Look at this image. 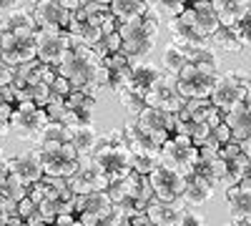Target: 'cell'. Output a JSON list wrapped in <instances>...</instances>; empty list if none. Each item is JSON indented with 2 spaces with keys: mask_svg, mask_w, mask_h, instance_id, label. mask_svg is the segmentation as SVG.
<instances>
[{
  "mask_svg": "<svg viewBox=\"0 0 251 226\" xmlns=\"http://www.w3.org/2000/svg\"><path fill=\"white\" fill-rule=\"evenodd\" d=\"M55 71H58V75L68 78L73 88L88 91V93H98V88H103V83H100V58L96 55V50L88 43H83L75 35H73L71 50L55 66Z\"/></svg>",
  "mask_w": 251,
  "mask_h": 226,
  "instance_id": "obj_1",
  "label": "cell"
},
{
  "mask_svg": "<svg viewBox=\"0 0 251 226\" xmlns=\"http://www.w3.org/2000/svg\"><path fill=\"white\" fill-rule=\"evenodd\" d=\"M158 28H161V15L151 8L149 13H143L133 20H126L118 25L121 40H123V53L131 58V63H141L149 55L158 40Z\"/></svg>",
  "mask_w": 251,
  "mask_h": 226,
  "instance_id": "obj_2",
  "label": "cell"
},
{
  "mask_svg": "<svg viewBox=\"0 0 251 226\" xmlns=\"http://www.w3.org/2000/svg\"><path fill=\"white\" fill-rule=\"evenodd\" d=\"M91 158H93V166L108 178V183L128 176L133 171V151L126 146L123 128H116L108 136H103Z\"/></svg>",
  "mask_w": 251,
  "mask_h": 226,
  "instance_id": "obj_3",
  "label": "cell"
},
{
  "mask_svg": "<svg viewBox=\"0 0 251 226\" xmlns=\"http://www.w3.org/2000/svg\"><path fill=\"white\" fill-rule=\"evenodd\" d=\"M40 163H43L46 176H63L71 178L78 169H80V156L73 149L71 141L63 143H48V146H35Z\"/></svg>",
  "mask_w": 251,
  "mask_h": 226,
  "instance_id": "obj_4",
  "label": "cell"
},
{
  "mask_svg": "<svg viewBox=\"0 0 251 226\" xmlns=\"http://www.w3.org/2000/svg\"><path fill=\"white\" fill-rule=\"evenodd\" d=\"M249 88H251V80L244 78L241 73H234V71H228V73H219L216 78V83H214V91H211V103L226 113V111H231L234 106L244 103L246 96H249Z\"/></svg>",
  "mask_w": 251,
  "mask_h": 226,
  "instance_id": "obj_5",
  "label": "cell"
},
{
  "mask_svg": "<svg viewBox=\"0 0 251 226\" xmlns=\"http://www.w3.org/2000/svg\"><path fill=\"white\" fill-rule=\"evenodd\" d=\"M158 161L171 166L176 171H181L183 176L191 174L199 163V149L194 146L191 136H183V133H174L169 141L161 146L158 151Z\"/></svg>",
  "mask_w": 251,
  "mask_h": 226,
  "instance_id": "obj_6",
  "label": "cell"
},
{
  "mask_svg": "<svg viewBox=\"0 0 251 226\" xmlns=\"http://www.w3.org/2000/svg\"><path fill=\"white\" fill-rule=\"evenodd\" d=\"M219 73L221 71H216V68H206V66H199V63H186L176 75L178 91L183 93L186 100L188 98H208L214 91Z\"/></svg>",
  "mask_w": 251,
  "mask_h": 226,
  "instance_id": "obj_7",
  "label": "cell"
},
{
  "mask_svg": "<svg viewBox=\"0 0 251 226\" xmlns=\"http://www.w3.org/2000/svg\"><path fill=\"white\" fill-rule=\"evenodd\" d=\"M48 113L40 108L33 100H23V103H15L13 116H10V133H15L23 141H35L40 136V131L46 128L48 123Z\"/></svg>",
  "mask_w": 251,
  "mask_h": 226,
  "instance_id": "obj_8",
  "label": "cell"
},
{
  "mask_svg": "<svg viewBox=\"0 0 251 226\" xmlns=\"http://www.w3.org/2000/svg\"><path fill=\"white\" fill-rule=\"evenodd\" d=\"M73 35L68 30H50V28H38L35 33V50L38 60H43L48 66H58L66 53L71 50Z\"/></svg>",
  "mask_w": 251,
  "mask_h": 226,
  "instance_id": "obj_9",
  "label": "cell"
},
{
  "mask_svg": "<svg viewBox=\"0 0 251 226\" xmlns=\"http://www.w3.org/2000/svg\"><path fill=\"white\" fill-rule=\"evenodd\" d=\"M146 106H156V108H161V111L178 113V111L186 106V98H183V93L178 91L176 75L163 73L156 83H153V88L146 93Z\"/></svg>",
  "mask_w": 251,
  "mask_h": 226,
  "instance_id": "obj_10",
  "label": "cell"
},
{
  "mask_svg": "<svg viewBox=\"0 0 251 226\" xmlns=\"http://www.w3.org/2000/svg\"><path fill=\"white\" fill-rule=\"evenodd\" d=\"M174 121H176V113L161 111V108H156V106H146V108L136 116V123L141 126V131H143L146 136H151L158 146H163V143L174 136Z\"/></svg>",
  "mask_w": 251,
  "mask_h": 226,
  "instance_id": "obj_11",
  "label": "cell"
},
{
  "mask_svg": "<svg viewBox=\"0 0 251 226\" xmlns=\"http://www.w3.org/2000/svg\"><path fill=\"white\" fill-rule=\"evenodd\" d=\"M151 178V186H153V196L161 199V201H178L181 194H183V183H186V176L171 166H166V163L158 161V166L149 174Z\"/></svg>",
  "mask_w": 251,
  "mask_h": 226,
  "instance_id": "obj_12",
  "label": "cell"
},
{
  "mask_svg": "<svg viewBox=\"0 0 251 226\" xmlns=\"http://www.w3.org/2000/svg\"><path fill=\"white\" fill-rule=\"evenodd\" d=\"M113 206V201L108 191H91V194H80L73 201V214L83 226H96L100 216H106Z\"/></svg>",
  "mask_w": 251,
  "mask_h": 226,
  "instance_id": "obj_13",
  "label": "cell"
},
{
  "mask_svg": "<svg viewBox=\"0 0 251 226\" xmlns=\"http://www.w3.org/2000/svg\"><path fill=\"white\" fill-rule=\"evenodd\" d=\"M183 23H188L191 28H196L201 35L211 38L219 30V15L211 5V0H188V5L183 8V13L178 15Z\"/></svg>",
  "mask_w": 251,
  "mask_h": 226,
  "instance_id": "obj_14",
  "label": "cell"
},
{
  "mask_svg": "<svg viewBox=\"0 0 251 226\" xmlns=\"http://www.w3.org/2000/svg\"><path fill=\"white\" fill-rule=\"evenodd\" d=\"M131 58L123 50L111 53L106 58H100V83L103 88H108L113 93H118L121 88H126L128 83V73H131Z\"/></svg>",
  "mask_w": 251,
  "mask_h": 226,
  "instance_id": "obj_15",
  "label": "cell"
},
{
  "mask_svg": "<svg viewBox=\"0 0 251 226\" xmlns=\"http://www.w3.org/2000/svg\"><path fill=\"white\" fill-rule=\"evenodd\" d=\"M0 58L13 68L38 58L35 38H20V35H15L10 30H3V38H0Z\"/></svg>",
  "mask_w": 251,
  "mask_h": 226,
  "instance_id": "obj_16",
  "label": "cell"
},
{
  "mask_svg": "<svg viewBox=\"0 0 251 226\" xmlns=\"http://www.w3.org/2000/svg\"><path fill=\"white\" fill-rule=\"evenodd\" d=\"M224 121L231 128V138L241 143L244 153H251V88H249V96L244 103L224 113Z\"/></svg>",
  "mask_w": 251,
  "mask_h": 226,
  "instance_id": "obj_17",
  "label": "cell"
},
{
  "mask_svg": "<svg viewBox=\"0 0 251 226\" xmlns=\"http://www.w3.org/2000/svg\"><path fill=\"white\" fill-rule=\"evenodd\" d=\"M68 183H71V189H73L75 196L91 194V191H106L111 186L108 178L93 166V158L91 156H80V169L68 178Z\"/></svg>",
  "mask_w": 251,
  "mask_h": 226,
  "instance_id": "obj_18",
  "label": "cell"
},
{
  "mask_svg": "<svg viewBox=\"0 0 251 226\" xmlns=\"http://www.w3.org/2000/svg\"><path fill=\"white\" fill-rule=\"evenodd\" d=\"M33 18L38 28H50V30H66L71 23V13L68 8H63L55 0H40V3L33 5Z\"/></svg>",
  "mask_w": 251,
  "mask_h": 226,
  "instance_id": "obj_19",
  "label": "cell"
},
{
  "mask_svg": "<svg viewBox=\"0 0 251 226\" xmlns=\"http://www.w3.org/2000/svg\"><path fill=\"white\" fill-rule=\"evenodd\" d=\"M176 116L188 121V123H208L211 128L216 126L219 121H224V113L211 103V98H188L186 106Z\"/></svg>",
  "mask_w": 251,
  "mask_h": 226,
  "instance_id": "obj_20",
  "label": "cell"
},
{
  "mask_svg": "<svg viewBox=\"0 0 251 226\" xmlns=\"http://www.w3.org/2000/svg\"><path fill=\"white\" fill-rule=\"evenodd\" d=\"M8 169H10V174H15L20 181H25L28 186L46 176L43 163H40V156H38V151H35V149L23 151V153H18V156L8 158Z\"/></svg>",
  "mask_w": 251,
  "mask_h": 226,
  "instance_id": "obj_21",
  "label": "cell"
},
{
  "mask_svg": "<svg viewBox=\"0 0 251 226\" xmlns=\"http://www.w3.org/2000/svg\"><path fill=\"white\" fill-rule=\"evenodd\" d=\"M214 183L206 176H201L199 171L186 174V183H183V194L181 199L188 203V206H203V203L214 196Z\"/></svg>",
  "mask_w": 251,
  "mask_h": 226,
  "instance_id": "obj_22",
  "label": "cell"
},
{
  "mask_svg": "<svg viewBox=\"0 0 251 226\" xmlns=\"http://www.w3.org/2000/svg\"><path fill=\"white\" fill-rule=\"evenodd\" d=\"M123 128V138H126V146H128L136 156H153V158H158V151H161V146L151 138V136H146L143 131H141V126L133 121V123H126V126H121Z\"/></svg>",
  "mask_w": 251,
  "mask_h": 226,
  "instance_id": "obj_23",
  "label": "cell"
},
{
  "mask_svg": "<svg viewBox=\"0 0 251 226\" xmlns=\"http://www.w3.org/2000/svg\"><path fill=\"white\" fill-rule=\"evenodd\" d=\"M146 214L153 221V226H178L181 224V214L183 209L178 206V201L169 203V201H161V199H151L146 203Z\"/></svg>",
  "mask_w": 251,
  "mask_h": 226,
  "instance_id": "obj_24",
  "label": "cell"
},
{
  "mask_svg": "<svg viewBox=\"0 0 251 226\" xmlns=\"http://www.w3.org/2000/svg\"><path fill=\"white\" fill-rule=\"evenodd\" d=\"M163 75V68H158L156 63H133L131 66V73H128V83H126V88H133L138 93H149L153 88V83Z\"/></svg>",
  "mask_w": 251,
  "mask_h": 226,
  "instance_id": "obj_25",
  "label": "cell"
},
{
  "mask_svg": "<svg viewBox=\"0 0 251 226\" xmlns=\"http://www.w3.org/2000/svg\"><path fill=\"white\" fill-rule=\"evenodd\" d=\"M68 141L73 143L78 156H93V151L100 143V136L93 128V123H83V126H71L68 128Z\"/></svg>",
  "mask_w": 251,
  "mask_h": 226,
  "instance_id": "obj_26",
  "label": "cell"
},
{
  "mask_svg": "<svg viewBox=\"0 0 251 226\" xmlns=\"http://www.w3.org/2000/svg\"><path fill=\"white\" fill-rule=\"evenodd\" d=\"M224 201L231 221H241L246 216H251V189L244 186H231L224 191Z\"/></svg>",
  "mask_w": 251,
  "mask_h": 226,
  "instance_id": "obj_27",
  "label": "cell"
},
{
  "mask_svg": "<svg viewBox=\"0 0 251 226\" xmlns=\"http://www.w3.org/2000/svg\"><path fill=\"white\" fill-rule=\"evenodd\" d=\"M3 28L15 33V35H20V38H35V33H38V23H35L33 13L20 10V8H13V10L5 13Z\"/></svg>",
  "mask_w": 251,
  "mask_h": 226,
  "instance_id": "obj_28",
  "label": "cell"
},
{
  "mask_svg": "<svg viewBox=\"0 0 251 226\" xmlns=\"http://www.w3.org/2000/svg\"><path fill=\"white\" fill-rule=\"evenodd\" d=\"M169 33H171V40L181 48H186V46H206L208 43L206 35H201L196 28L183 23L181 18H169Z\"/></svg>",
  "mask_w": 251,
  "mask_h": 226,
  "instance_id": "obj_29",
  "label": "cell"
},
{
  "mask_svg": "<svg viewBox=\"0 0 251 226\" xmlns=\"http://www.w3.org/2000/svg\"><path fill=\"white\" fill-rule=\"evenodd\" d=\"M138 189H141V174L131 171L128 176L113 181L106 191H108L113 203H123V201H136L138 199Z\"/></svg>",
  "mask_w": 251,
  "mask_h": 226,
  "instance_id": "obj_30",
  "label": "cell"
},
{
  "mask_svg": "<svg viewBox=\"0 0 251 226\" xmlns=\"http://www.w3.org/2000/svg\"><path fill=\"white\" fill-rule=\"evenodd\" d=\"M211 5L219 15L221 25H236L241 20V15L251 8L249 0H211Z\"/></svg>",
  "mask_w": 251,
  "mask_h": 226,
  "instance_id": "obj_31",
  "label": "cell"
},
{
  "mask_svg": "<svg viewBox=\"0 0 251 226\" xmlns=\"http://www.w3.org/2000/svg\"><path fill=\"white\" fill-rule=\"evenodd\" d=\"M111 13L118 18V23H126V20H133L143 13H149L151 5H149V0H111L108 3Z\"/></svg>",
  "mask_w": 251,
  "mask_h": 226,
  "instance_id": "obj_32",
  "label": "cell"
},
{
  "mask_svg": "<svg viewBox=\"0 0 251 226\" xmlns=\"http://www.w3.org/2000/svg\"><path fill=\"white\" fill-rule=\"evenodd\" d=\"M43 186H46V199H53L58 203H73L75 199L68 178L63 176H43Z\"/></svg>",
  "mask_w": 251,
  "mask_h": 226,
  "instance_id": "obj_33",
  "label": "cell"
},
{
  "mask_svg": "<svg viewBox=\"0 0 251 226\" xmlns=\"http://www.w3.org/2000/svg\"><path fill=\"white\" fill-rule=\"evenodd\" d=\"M208 40H211L216 48L226 50V53H241V50H244V43L239 40L234 25H219V30L208 38Z\"/></svg>",
  "mask_w": 251,
  "mask_h": 226,
  "instance_id": "obj_34",
  "label": "cell"
},
{
  "mask_svg": "<svg viewBox=\"0 0 251 226\" xmlns=\"http://www.w3.org/2000/svg\"><path fill=\"white\" fill-rule=\"evenodd\" d=\"M161 66H163V73H169V75H178V71L186 66V53L181 46L171 43V46H166L163 55H161Z\"/></svg>",
  "mask_w": 251,
  "mask_h": 226,
  "instance_id": "obj_35",
  "label": "cell"
},
{
  "mask_svg": "<svg viewBox=\"0 0 251 226\" xmlns=\"http://www.w3.org/2000/svg\"><path fill=\"white\" fill-rule=\"evenodd\" d=\"M68 141V126L60 121H48L46 128L35 138V146H48V143H63Z\"/></svg>",
  "mask_w": 251,
  "mask_h": 226,
  "instance_id": "obj_36",
  "label": "cell"
},
{
  "mask_svg": "<svg viewBox=\"0 0 251 226\" xmlns=\"http://www.w3.org/2000/svg\"><path fill=\"white\" fill-rule=\"evenodd\" d=\"M0 196H5L10 201H20L23 196H28V183L20 181L15 174H5L3 178H0Z\"/></svg>",
  "mask_w": 251,
  "mask_h": 226,
  "instance_id": "obj_37",
  "label": "cell"
},
{
  "mask_svg": "<svg viewBox=\"0 0 251 226\" xmlns=\"http://www.w3.org/2000/svg\"><path fill=\"white\" fill-rule=\"evenodd\" d=\"M246 161H249L246 153L226 161V186H224V191L231 189V186H239V181H241V176H244V169H246Z\"/></svg>",
  "mask_w": 251,
  "mask_h": 226,
  "instance_id": "obj_38",
  "label": "cell"
},
{
  "mask_svg": "<svg viewBox=\"0 0 251 226\" xmlns=\"http://www.w3.org/2000/svg\"><path fill=\"white\" fill-rule=\"evenodd\" d=\"M118 98H121V106L128 111V113H133V116H138L146 108V96L138 93V91H133V88H121L118 91Z\"/></svg>",
  "mask_w": 251,
  "mask_h": 226,
  "instance_id": "obj_39",
  "label": "cell"
},
{
  "mask_svg": "<svg viewBox=\"0 0 251 226\" xmlns=\"http://www.w3.org/2000/svg\"><path fill=\"white\" fill-rule=\"evenodd\" d=\"M93 50H96V55L98 58H106V55H111V53H118L121 48H123V40H121V33L116 30V33H108V35H103L96 46H91Z\"/></svg>",
  "mask_w": 251,
  "mask_h": 226,
  "instance_id": "obj_40",
  "label": "cell"
},
{
  "mask_svg": "<svg viewBox=\"0 0 251 226\" xmlns=\"http://www.w3.org/2000/svg\"><path fill=\"white\" fill-rule=\"evenodd\" d=\"M149 5L166 18H178L183 13V8L188 5V0H149Z\"/></svg>",
  "mask_w": 251,
  "mask_h": 226,
  "instance_id": "obj_41",
  "label": "cell"
},
{
  "mask_svg": "<svg viewBox=\"0 0 251 226\" xmlns=\"http://www.w3.org/2000/svg\"><path fill=\"white\" fill-rule=\"evenodd\" d=\"M96 226H128V216H126V211H123L121 203H113L111 211L96 221Z\"/></svg>",
  "mask_w": 251,
  "mask_h": 226,
  "instance_id": "obj_42",
  "label": "cell"
},
{
  "mask_svg": "<svg viewBox=\"0 0 251 226\" xmlns=\"http://www.w3.org/2000/svg\"><path fill=\"white\" fill-rule=\"evenodd\" d=\"M15 108V96H13V86H0V118L10 121Z\"/></svg>",
  "mask_w": 251,
  "mask_h": 226,
  "instance_id": "obj_43",
  "label": "cell"
},
{
  "mask_svg": "<svg viewBox=\"0 0 251 226\" xmlns=\"http://www.w3.org/2000/svg\"><path fill=\"white\" fill-rule=\"evenodd\" d=\"M234 28H236V35H239V40L244 43V48H251V8L241 15V20H239Z\"/></svg>",
  "mask_w": 251,
  "mask_h": 226,
  "instance_id": "obj_44",
  "label": "cell"
},
{
  "mask_svg": "<svg viewBox=\"0 0 251 226\" xmlns=\"http://www.w3.org/2000/svg\"><path fill=\"white\" fill-rule=\"evenodd\" d=\"M156 166H158V158H153V156H136V153H133V171H136V174L149 176Z\"/></svg>",
  "mask_w": 251,
  "mask_h": 226,
  "instance_id": "obj_45",
  "label": "cell"
},
{
  "mask_svg": "<svg viewBox=\"0 0 251 226\" xmlns=\"http://www.w3.org/2000/svg\"><path fill=\"white\" fill-rule=\"evenodd\" d=\"M211 133H214V138H216L219 146H224V143H228V141H234V138H231V128H228L226 121H219L216 126L211 128Z\"/></svg>",
  "mask_w": 251,
  "mask_h": 226,
  "instance_id": "obj_46",
  "label": "cell"
},
{
  "mask_svg": "<svg viewBox=\"0 0 251 226\" xmlns=\"http://www.w3.org/2000/svg\"><path fill=\"white\" fill-rule=\"evenodd\" d=\"M35 211H38V203H35L30 196H23V199L18 201V216H20V219H25V221H28Z\"/></svg>",
  "mask_w": 251,
  "mask_h": 226,
  "instance_id": "obj_47",
  "label": "cell"
},
{
  "mask_svg": "<svg viewBox=\"0 0 251 226\" xmlns=\"http://www.w3.org/2000/svg\"><path fill=\"white\" fill-rule=\"evenodd\" d=\"M178 226H208V224H206V219H203L201 214L183 209V214H181V224H178Z\"/></svg>",
  "mask_w": 251,
  "mask_h": 226,
  "instance_id": "obj_48",
  "label": "cell"
},
{
  "mask_svg": "<svg viewBox=\"0 0 251 226\" xmlns=\"http://www.w3.org/2000/svg\"><path fill=\"white\" fill-rule=\"evenodd\" d=\"M50 88H53V93H58V96H68V93L73 91L71 80H68V78H63V75H55V80L50 83Z\"/></svg>",
  "mask_w": 251,
  "mask_h": 226,
  "instance_id": "obj_49",
  "label": "cell"
},
{
  "mask_svg": "<svg viewBox=\"0 0 251 226\" xmlns=\"http://www.w3.org/2000/svg\"><path fill=\"white\" fill-rule=\"evenodd\" d=\"M15 80V68L8 66L3 58H0V86H10Z\"/></svg>",
  "mask_w": 251,
  "mask_h": 226,
  "instance_id": "obj_50",
  "label": "cell"
},
{
  "mask_svg": "<svg viewBox=\"0 0 251 226\" xmlns=\"http://www.w3.org/2000/svg\"><path fill=\"white\" fill-rule=\"evenodd\" d=\"M28 196H30L35 203L46 199V186H43V178L35 181V183H30V186H28Z\"/></svg>",
  "mask_w": 251,
  "mask_h": 226,
  "instance_id": "obj_51",
  "label": "cell"
},
{
  "mask_svg": "<svg viewBox=\"0 0 251 226\" xmlns=\"http://www.w3.org/2000/svg\"><path fill=\"white\" fill-rule=\"evenodd\" d=\"M50 226H83V224L78 221V216H75V214H60Z\"/></svg>",
  "mask_w": 251,
  "mask_h": 226,
  "instance_id": "obj_52",
  "label": "cell"
},
{
  "mask_svg": "<svg viewBox=\"0 0 251 226\" xmlns=\"http://www.w3.org/2000/svg\"><path fill=\"white\" fill-rule=\"evenodd\" d=\"M128 226H153V221L149 219V214H136V216H131L128 219Z\"/></svg>",
  "mask_w": 251,
  "mask_h": 226,
  "instance_id": "obj_53",
  "label": "cell"
},
{
  "mask_svg": "<svg viewBox=\"0 0 251 226\" xmlns=\"http://www.w3.org/2000/svg\"><path fill=\"white\" fill-rule=\"evenodd\" d=\"M246 156H249V161H246V169H244V176H241V181H239V186L251 189V153H246Z\"/></svg>",
  "mask_w": 251,
  "mask_h": 226,
  "instance_id": "obj_54",
  "label": "cell"
},
{
  "mask_svg": "<svg viewBox=\"0 0 251 226\" xmlns=\"http://www.w3.org/2000/svg\"><path fill=\"white\" fill-rule=\"evenodd\" d=\"M55 3H60L63 8H68V10H75L83 5V0H55Z\"/></svg>",
  "mask_w": 251,
  "mask_h": 226,
  "instance_id": "obj_55",
  "label": "cell"
},
{
  "mask_svg": "<svg viewBox=\"0 0 251 226\" xmlns=\"http://www.w3.org/2000/svg\"><path fill=\"white\" fill-rule=\"evenodd\" d=\"M20 5V0H0V10H13V8H18Z\"/></svg>",
  "mask_w": 251,
  "mask_h": 226,
  "instance_id": "obj_56",
  "label": "cell"
},
{
  "mask_svg": "<svg viewBox=\"0 0 251 226\" xmlns=\"http://www.w3.org/2000/svg\"><path fill=\"white\" fill-rule=\"evenodd\" d=\"M3 226H28V224H25V219H20V216L15 214V216H10V219L3 224Z\"/></svg>",
  "mask_w": 251,
  "mask_h": 226,
  "instance_id": "obj_57",
  "label": "cell"
},
{
  "mask_svg": "<svg viewBox=\"0 0 251 226\" xmlns=\"http://www.w3.org/2000/svg\"><path fill=\"white\" fill-rule=\"evenodd\" d=\"M8 171H10V169H8V158H5V153H3V151H0V178H3Z\"/></svg>",
  "mask_w": 251,
  "mask_h": 226,
  "instance_id": "obj_58",
  "label": "cell"
},
{
  "mask_svg": "<svg viewBox=\"0 0 251 226\" xmlns=\"http://www.w3.org/2000/svg\"><path fill=\"white\" fill-rule=\"evenodd\" d=\"M8 133H10V121L0 118V138H3V136H8Z\"/></svg>",
  "mask_w": 251,
  "mask_h": 226,
  "instance_id": "obj_59",
  "label": "cell"
},
{
  "mask_svg": "<svg viewBox=\"0 0 251 226\" xmlns=\"http://www.w3.org/2000/svg\"><path fill=\"white\" fill-rule=\"evenodd\" d=\"M231 226H251V216H246V219H241V221H234Z\"/></svg>",
  "mask_w": 251,
  "mask_h": 226,
  "instance_id": "obj_60",
  "label": "cell"
},
{
  "mask_svg": "<svg viewBox=\"0 0 251 226\" xmlns=\"http://www.w3.org/2000/svg\"><path fill=\"white\" fill-rule=\"evenodd\" d=\"M96 3H106V5H108V3H111V0H96Z\"/></svg>",
  "mask_w": 251,
  "mask_h": 226,
  "instance_id": "obj_61",
  "label": "cell"
},
{
  "mask_svg": "<svg viewBox=\"0 0 251 226\" xmlns=\"http://www.w3.org/2000/svg\"><path fill=\"white\" fill-rule=\"evenodd\" d=\"M30 3H33V5H35V3H40V0H30Z\"/></svg>",
  "mask_w": 251,
  "mask_h": 226,
  "instance_id": "obj_62",
  "label": "cell"
},
{
  "mask_svg": "<svg viewBox=\"0 0 251 226\" xmlns=\"http://www.w3.org/2000/svg\"><path fill=\"white\" fill-rule=\"evenodd\" d=\"M224 226H231V224H224Z\"/></svg>",
  "mask_w": 251,
  "mask_h": 226,
  "instance_id": "obj_63",
  "label": "cell"
}]
</instances>
